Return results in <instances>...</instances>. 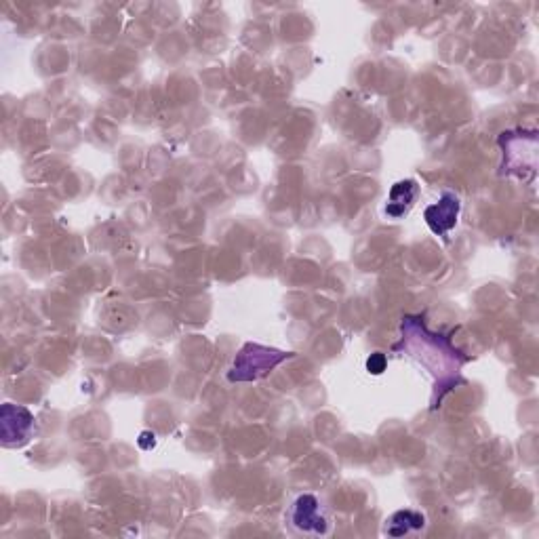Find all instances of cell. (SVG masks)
I'll return each mask as SVG.
<instances>
[{
  "instance_id": "obj_4",
  "label": "cell",
  "mask_w": 539,
  "mask_h": 539,
  "mask_svg": "<svg viewBox=\"0 0 539 539\" xmlns=\"http://www.w3.org/2000/svg\"><path fill=\"white\" fill-rule=\"evenodd\" d=\"M287 521L291 529L304 535L325 537V535H331L333 531V523H331L327 508L323 506L321 499L312 493H304L295 499L289 508Z\"/></svg>"
},
{
  "instance_id": "obj_1",
  "label": "cell",
  "mask_w": 539,
  "mask_h": 539,
  "mask_svg": "<svg viewBox=\"0 0 539 539\" xmlns=\"http://www.w3.org/2000/svg\"><path fill=\"white\" fill-rule=\"evenodd\" d=\"M394 350L411 356L417 365H422L434 377L432 409L441 405L447 392H451L457 384H462V369L468 363V356L459 352L449 337L432 333L426 327L424 318H403L401 342L394 346Z\"/></svg>"
},
{
  "instance_id": "obj_6",
  "label": "cell",
  "mask_w": 539,
  "mask_h": 539,
  "mask_svg": "<svg viewBox=\"0 0 539 539\" xmlns=\"http://www.w3.org/2000/svg\"><path fill=\"white\" fill-rule=\"evenodd\" d=\"M459 213H462V201L455 192H443V196L424 211V219L432 234L447 236L459 222Z\"/></svg>"
},
{
  "instance_id": "obj_10",
  "label": "cell",
  "mask_w": 539,
  "mask_h": 539,
  "mask_svg": "<svg viewBox=\"0 0 539 539\" xmlns=\"http://www.w3.org/2000/svg\"><path fill=\"white\" fill-rule=\"evenodd\" d=\"M152 436V432H144L142 436H139V447L142 449H152L156 445V438H152V441H148V438Z\"/></svg>"
},
{
  "instance_id": "obj_5",
  "label": "cell",
  "mask_w": 539,
  "mask_h": 539,
  "mask_svg": "<svg viewBox=\"0 0 539 539\" xmlns=\"http://www.w3.org/2000/svg\"><path fill=\"white\" fill-rule=\"evenodd\" d=\"M36 434V417L22 405L5 403L0 407V438L5 447H24Z\"/></svg>"
},
{
  "instance_id": "obj_2",
  "label": "cell",
  "mask_w": 539,
  "mask_h": 539,
  "mask_svg": "<svg viewBox=\"0 0 539 539\" xmlns=\"http://www.w3.org/2000/svg\"><path fill=\"white\" fill-rule=\"evenodd\" d=\"M291 356L293 352L268 348L262 344H245L238 350L228 369V382L232 384L257 382V379H264L266 375H270L278 365L289 361Z\"/></svg>"
},
{
  "instance_id": "obj_3",
  "label": "cell",
  "mask_w": 539,
  "mask_h": 539,
  "mask_svg": "<svg viewBox=\"0 0 539 539\" xmlns=\"http://www.w3.org/2000/svg\"><path fill=\"white\" fill-rule=\"evenodd\" d=\"M499 146L504 154V173L531 182L537 173V131H504L499 135Z\"/></svg>"
},
{
  "instance_id": "obj_7",
  "label": "cell",
  "mask_w": 539,
  "mask_h": 539,
  "mask_svg": "<svg viewBox=\"0 0 539 539\" xmlns=\"http://www.w3.org/2000/svg\"><path fill=\"white\" fill-rule=\"evenodd\" d=\"M419 198V184L415 179H401V182H396L386 198V207L384 213L390 219H403L411 213V209L415 207Z\"/></svg>"
},
{
  "instance_id": "obj_8",
  "label": "cell",
  "mask_w": 539,
  "mask_h": 539,
  "mask_svg": "<svg viewBox=\"0 0 539 539\" xmlns=\"http://www.w3.org/2000/svg\"><path fill=\"white\" fill-rule=\"evenodd\" d=\"M426 516L417 510H398L394 512L384 527V533L390 537H407L422 533L426 529Z\"/></svg>"
},
{
  "instance_id": "obj_9",
  "label": "cell",
  "mask_w": 539,
  "mask_h": 539,
  "mask_svg": "<svg viewBox=\"0 0 539 539\" xmlns=\"http://www.w3.org/2000/svg\"><path fill=\"white\" fill-rule=\"evenodd\" d=\"M367 371L373 373V375H379V373H384L386 371V356L382 352H375L369 356V361H367Z\"/></svg>"
}]
</instances>
